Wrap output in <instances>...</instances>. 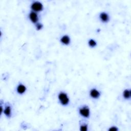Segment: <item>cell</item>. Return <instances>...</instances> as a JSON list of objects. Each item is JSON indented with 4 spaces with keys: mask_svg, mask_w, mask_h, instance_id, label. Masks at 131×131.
<instances>
[{
    "mask_svg": "<svg viewBox=\"0 0 131 131\" xmlns=\"http://www.w3.org/2000/svg\"><path fill=\"white\" fill-rule=\"evenodd\" d=\"M80 114L85 118H88L90 116V109L87 107L81 108L80 109Z\"/></svg>",
    "mask_w": 131,
    "mask_h": 131,
    "instance_id": "3",
    "label": "cell"
},
{
    "mask_svg": "<svg viewBox=\"0 0 131 131\" xmlns=\"http://www.w3.org/2000/svg\"><path fill=\"white\" fill-rule=\"evenodd\" d=\"M4 113L8 117H10L11 114V109L9 106H7L5 107L4 110Z\"/></svg>",
    "mask_w": 131,
    "mask_h": 131,
    "instance_id": "9",
    "label": "cell"
},
{
    "mask_svg": "<svg viewBox=\"0 0 131 131\" xmlns=\"http://www.w3.org/2000/svg\"><path fill=\"white\" fill-rule=\"evenodd\" d=\"M88 130L87 125H83L81 127L80 130L81 131H87Z\"/></svg>",
    "mask_w": 131,
    "mask_h": 131,
    "instance_id": "12",
    "label": "cell"
},
{
    "mask_svg": "<svg viewBox=\"0 0 131 131\" xmlns=\"http://www.w3.org/2000/svg\"><path fill=\"white\" fill-rule=\"evenodd\" d=\"M123 96L126 99H130L131 98V91L128 89L125 90L123 93Z\"/></svg>",
    "mask_w": 131,
    "mask_h": 131,
    "instance_id": "10",
    "label": "cell"
},
{
    "mask_svg": "<svg viewBox=\"0 0 131 131\" xmlns=\"http://www.w3.org/2000/svg\"><path fill=\"white\" fill-rule=\"evenodd\" d=\"M88 44H89V46L92 47V48H93V47H95L97 45V43L96 42V41L93 39H91L89 40Z\"/></svg>",
    "mask_w": 131,
    "mask_h": 131,
    "instance_id": "11",
    "label": "cell"
},
{
    "mask_svg": "<svg viewBox=\"0 0 131 131\" xmlns=\"http://www.w3.org/2000/svg\"><path fill=\"white\" fill-rule=\"evenodd\" d=\"M99 18L102 22L106 23L109 20V15L105 12H101L99 15Z\"/></svg>",
    "mask_w": 131,
    "mask_h": 131,
    "instance_id": "6",
    "label": "cell"
},
{
    "mask_svg": "<svg viewBox=\"0 0 131 131\" xmlns=\"http://www.w3.org/2000/svg\"><path fill=\"white\" fill-rule=\"evenodd\" d=\"M90 95L91 97L94 99H97L101 96V93L95 89H93L90 91Z\"/></svg>",
    "mask_w": 131,
    "mask_h": 131,
    "instance_id": "5",
    "label": "cell"
},
{
    "mask_svg": "<svg viewBox=\"0 0 131 131\" xmlns=\"http://www.w3.org/2000/svg\"><path fill=\"white\" fill-rule=\"evenodd\" d=\"M60 41H61V43H62L63 44L65 45H69L70 43V39L69 36L66 35L62 36V37L61 38Z\"/></svg>",
    "mask_w": 131,
    "mask_h": 131,
    "instance_id": "7",
    "label": "cell"
},
{
    "mask_svg": "<svg viewBox=\"0 0 131 131\" xmlns=\"http://www.w3.org/2000/svg\"><path fill=\"white\" fill-rule=\"evenodd\" d=\"M17 92L20 94H24L26 91V87L23 84H20L17 87Z\"/></svg>",
    "mask_w": 131,
    "mask_h": 131,
    "instance_id": "8",
    "label": "cell"
},
{
    "mask_svg": "<svg viewBox=\"0 0 131 131\" xmlns=\"http://www.w3.org/2000/svg\"><path fill=\"white\" fill-rule=\"evenodd\" d=\"M36 29L38 30H40L42 29V28L43 27V26L42 24L38 23V24H36Z\"/></svg>",
    "mask_w": 131,
    "mask_h": 131,
    "instance_id": "13",
    "label": "cell"
},
{
    "mask_svg": "<svg viewBox=\"0 0 131 131\" xmlns=\"http://www.w3.org/2000/svg\"><path fill=\"white\" fill-rule=\"evenodd\" d=\"M31 8L34 12H40L43 11L44 7L42 3L38 1H36L33 2L31 5Z\"/></svg>",
    "mask_w": 131,
    "mask_h": 131,
    "instance_id": "2",
    "label": "cell"
},
{
    "mask_svg": "<svg viewBox=\"0 0 131 131\" xmlns=\"http://www.w3.org/2000/svg\"><path fill=\"white\" fill-rule=\"evenodd\" d=\"M117 130H118V129L116 127H114L110 128V129L109 130V131H116Z\"/></svg>",
    "mask_w": 131,
    "mask_h": 131,
    "instance_id": "14",
    "label": "cell"
},
{
    "mask_svg": "<svg viewBox=\"0 0 131 131\" xmlns=\"http://www.w3.org/2000/svg\"><path fill=\"white\" fill-rule=\"evenodd\" d=\"M29 19L33 23H36L39 20L38 15L35 12H31L29 14Z\"/></svg>",
    "mask_w": 131,
    "mask_h": 131,
    "instance_id": "4",
    "label": "cell"
},
{
    "mask_svg": "<svg viewBox=\"0 0 131 131\" xmlns=\"http://www.w3.org/2000/svg\"><path fill=\"white\" fill-rule=\"evenodd\" d=\"M59 99L60 103L63 106H67L69 103V98L67 94L64 92H60L59 94Z\"/></svg>",
    "mask_w": 131,
    "mask_h": 131,
    "instance_id": "1",
    "label": "cell"
}]
</instances>
